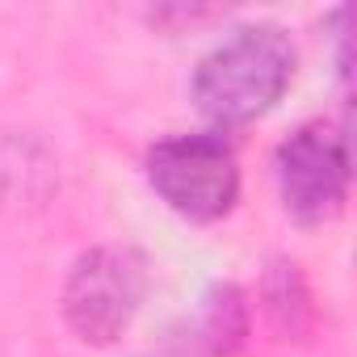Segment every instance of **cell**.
I'll return each mask as SVG.
<instances>
[{
    "mask_svg": "<svg viewBox=\"0 0 357 357\" xmlns=\"http://www.w3.org/2000/svg\"><path fill=\"white\" fill-rule=\"evenodd\" d=\"M294 76V43L278 26H244L194 72V105L219 126L269 114Z\"/></svg>",
    "mask_w": 357,
    "mask_h": 357,
    "instance_id": "1",
    "label": "cell"
},
{
    "mask_svg": "<svg viewBox=\"0 0 357 357\" xmlns=\"http://www.w3.org/2000/svg\"><path fill=\"white\" fill-rule=\"evenodd\" d=\"M147 181L176 215L215 223L240 198V164L219 135H172L147 151Z\"/></svg>",
    "mask_w": 357,
    "mask_h": 357,
    "instance_id": "2",
    "label": "cell"
},
{
    "mask_svg": "<svg viewBox=\"0 0 357 357\" xmlns=\"http://www.w3.org/2000/svg\"><path fill=\"white\" fill-rule=\"evenodd\" d=\"M147 294V265L135 248L101 244L76 257L63 282V315L89 344H109L135 319Z\"/></svg>",
    "mask_w": 357,
    "mask_h": 357,
    "instance_id": "3",
    "label": "cell"
},
{
    "mask_svg": "<svg viewBox=\"0 0 357 357\" xmlns=\"http://www.w3.org/2000/svg\"><path fill=\"white\" fill-rule=\"evenodd\" d=\"M278 190L286 215L298 223H324L349 194V143L324 122L298 126L278 147Z\"/></svg>",
    "mask_w": 357,
    "mask_h": 357,
    "instance_id": "4",
    "label": "cell"
},
{
    "mask_svg": "<svg viewBox=\"0 0 357 357\" xmlns=\"http://www.w3.org/2000/svg\"><path fill=\"white\" fill-rule=\"evenodd\" d=\"M244 298L236 286H215L202 303V344L211 353H231L244 336Z\"/></svg>",
    "mask_w": 357,
    "mask_h": 357,
    "instance_id": "5",
    "label": "cell"
}]
</instances>
